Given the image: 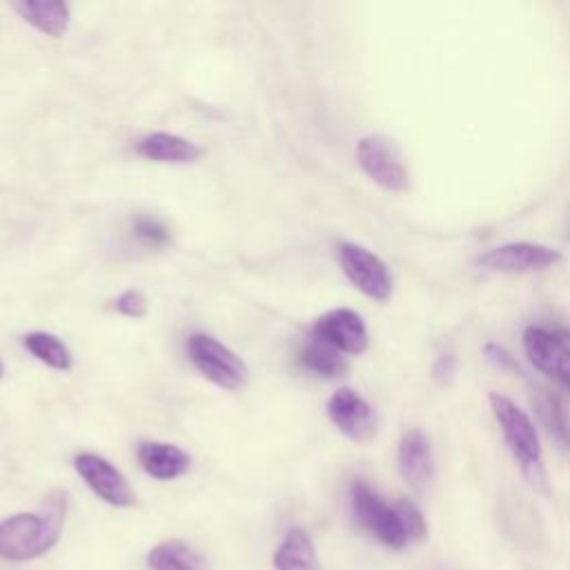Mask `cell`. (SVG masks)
<instances>
[{"label": "cell", "mask_w": 570, "mask_h": 570, "mask_svg": "<svg viewBox=\"0 0 570 570\" xmlns=\"http://www.w3.org/2000/svg\"><path fill=\"white\" fill-rule=\"evenodd\" d=\"M114 309L122 316L129 318H140L147 314V298L142 292L138 289H125L120 296H116L114 301Z\"/></svg>", "instance_id": "cell-22"}, {"label": "cell", "mask_w": 570, "mask_h": 570, "mask_svg": "<svg viewBox=\"0 0 570 570\" xmlns=\"http://www.w3.org/2000/svg\"><path fill=\"white\" fill-rule=\"evenodd\" d=\"M136 151L154 163H194L203 154L196 142L167 131L145 136L142 140H138Z\"/></svg>", "instance_id": "cell-14"}, {"label": "cell", "mask_w": 570, "mask_h": 570, "mask_svg": "<svg viewBox=\"0 0 570 570\" xmlns=\"http://www.w3.org/2000/svg\"><path fill=\"white\" fill-rule=\"evenodd\" d=\"M149 570H207V559L180 539L160 541L147 554Z\"/></svg>", "instance_id": "cell-17"}, {"label": "cell", "mask_w": 570, "mask_h": 570, "mask_svg": "<svg viewBox=\"0 0 570 570\" xmlns=\"http://www.w3.org/2000/svg\"><path fill=\"white\" fill-rule=\"evenodd\" d=\"M338 265L347 281L367 298L385 303L392 292V274L383 258H379L372 249L358 243H341L338 245Z\"/></svg>", "instance_id": "cell-6"}, {"label": "cell", "mask_w": 570, "mask_h": 570, "mask_svg": "<svg viewBox=\"0 0 570 570\" xmlns=\"http://www.w3.org/2000/svg\"><path fill=\"white\" fill-rule=\"evenodd\" d=\"M2 372H4V365H2V361H0V379H2Z\"/></svg>", "instance_id": "cell-25"}, {"label": "cell", "mask_w": 570, "mask_h": 570, "mask_svg": "<svg viewBox=\"0 0 570 570\" xmlns=\"http://www.w3.org/2000/svg\"><path fill=\"white\" fill-rule=\"evenodd\" d=\"M454 370H456V358L452 354H441L432 365V376L439 383H448L454 376Z\"/></svg>", "instance_id": "cell-24"}, {"label": "cell", "mask_w": 570, "mask_h": 570, "mask_svg": "<svg viewBox=\"0 0 570 570\" xmlns=\"http://www.w3.org/2000/svg\"><path fill=\"white\" fill-rule=\"evenodd\" d=\"M561 261H563V254L550 245L514 240V243H503L488 249L476 258V265L499 274H528V272H541V269L554 267Z\"/></svg>", "instance_id": "cell-7"}, {"label": "cell", "mask_w": 570, "mask_h": 570, "mask_svg": "<svg viewBox=\"0 0 570 570\" xmlns=\"http://www.w3.org/2000/svg\"><path fill=\"white\" fill-rule=\"evenodd\" d=\"M134 236L151 247H163L169 240V229L151 216H138L134 223Z\"/></svg>", "instance_id": "cell-21"}, {"label": "cell", "mask_w": 570, "mask_h": 570, "mask_svg": "<svg viewBox=\"0 0 570 570\" xmlns=\"http://www.w3.org/2000/svg\"><path fill=\"white\" fill-rule=\"evenodd\" d=\"M140 468L160 481H171L183 476L189 470V454L174 445V443H163V441H142L136 450Z\"/></svg>", "instance_id": "cell-13"}, {"label": "cell", "mask_w": 570, "mask_h": 570, "mask_svg": "<svg viewBox=\"0 0 570 570\" xmlns=\"http://www.w3.org/2000/svg\"><path fill=\"white\" fill-rule=\"evenodd\" d=\"M312 336L330 343L343 354H361L370 345L363 316L350 307H336L321 314L312 327Z\"/></svg>", "instance_id": "cell-11"}, {"label": "cell", "mask_w": 570, "mask_h": 570, "mask_svg": "<svg viewBox=\"0 0 570 570\" xmlns=\"http://www.w3.org/2000/svg\"><path fill=\"white\" fill-rule=\"evenodd\" d=\"M521 343L534 370L570 392V341L554 330L530 325L523 330Z\"/></svg>", "instance_id": "cell-8"}, {"label": "cell", "mask_w": 570, "mask_h": 570, "mask_svg": "<svg viewBox=\"0 0 570 570\" xmlns=\"http://www.w3.org/2000/svg\"><path fill=\"white\" fill-rule=\"evenodd\" d=\"M490 410L499 423L503 441L512 452L523 479L539 492H546L548 479L543 468V448L539 432L525 410H521L512 399L505 394L492 392L488 396Z\"/></svg>", "instance_id": "cell-3"}, {"label": "cell", "mask_w": 570, "mask_h": 570, "mask_svg": "<svg viewBox=\"0 0 570 570\" xmlns=\"http://www.w3.org/2000/svg\"><path fill=\"white\" fill-rule=\"evenodd\" d=\"M18 16L40 33L60 38L69 24V7L60 0H22L11 4Z\"/></svg>", "instance_id": "cell-15"}, {"label": "cell", "mask_w": 570, "mask_h": 570, "mask_svg": "<svg viewBox=\"0 0 570 570\" xmlns=\"http://www.w3.org/2000/svg\"><path fill=\"white\" fill-rule=\"evenodd\" d=\"M327 416L341 434L356 443L372 441L379 430V416L374 407L354 387H338L330 396Z\"/></svg>", "instance_id": "cell-9"}, {"label": "cell", "mask_w": 570, "mask_h": 570, "mask_svg": "<svg viewBox=\"0 0 570 570\" xmlns=\"http://www.w3.org/2000/svg\"><path fill=\"white\" fill-rule=\"evenodd\" d=\"M187 354L194 367L214 385L238 390L247 381V365L218 338L194 332L187 338Z\"/></svg>", "instance_id": "cell-4"}, {"label": "cell", "mask_w": 570, "mask_h": 570, "mask_svg": "<svg viewBox=\"0 0 570 570\" xmlns=\"http://www.w3.org/2000/svg\"><path fill=\"white\" fill-rule=\"evenodd\" d=\"M532 405H534V412H537L541 425L548 430V434L563 450H570V421L566 416V410H563L559 396H554L548 390H539L532 396Z\"/></svg>", "instance_id": "cell-19"}, {"label": "cell", "mask_w": 570, "mask_h": 570, "mask_svg": "<svg viewBox=\"0 0 570 570\" xmlns=\"http://www.w3.org/2000/svg\"><path fill=\"white\" fill-rule=\"evenodd\" d=\"M65 523V497L51 494L42 512H20L0 521V559L29 561L58 541Z\"/></svg>", "instance_id": "cell-2"}, {"label": "cell", "mask_w": 570, "mask_h": 570, "mask_svg": "<svg viewBox=\"0 0 570 570\" xmlns=\"http://www.w3.org/2000/svg\"><path fill=\"white\" fill-rule=\"evenodd\" d=\"M298 361L303 367H307L309 372L325 376V379H336L341 374H345L347 370V361L343 356V352H338L336 347H332L330 343L312 336L298 354Z\"/></svg>", "instance_id": "cell-18"}, {"label": "cell", "mask_w": 570, "mask_h": 570, "mask_svg": "<svg viewBox=\"0 0 570 570\" xmlns=\"http://www.w3.org/2000/svg\"><path fill=\"white\" fill-rule=\"evenodd\" d=\"M73 468L80 474V479L94 490V494H98L105 503L114 508H129L136 503L131 485L120 474V470L114 468L107 459L91 452H82L76 454Z\"/></svg>", "instance_id": "cell-10"}, {"label": "cell", "mask_w": 570, "mask_h": 570, "mask_svg": "<svg viewBox=\"0 0 570 570\" xmlns=\"http://www.w3.org/2000/svg\"><path fill=\"white\" fill-rule=\"evenodd\" d=\"M358 167L383 189L405 191L410 187V171L401 158L394 140L381 134L363 136L356 142Z\"/></svg>", "instance_id": "cell-5"}, {"label": "cell", "mask_w": 570, "mask_h": 570, "mask_svg": "<svg viewBox=\"0 0 570 570\" xmlns=\"http://www.w3.org/2000/svg\"><path fill=\"white\" fill-rule=\"evenodd\" d=\"M22 345L38 358L42 361L45 365L53 367V370H60V372H69L71 365H73V356L69 352V347L56 336V334H49V332H29L24 338H22Z\"/></svg>", "instance_id": "cell-20"}, {"label": "cell", "mask_w": 570, "mask_h": 570, "mask_svg": "<svg viewBox=\"0 0 570 570\" xmlns=\"http://www.w3.org/2000/svg\"><path fill=\"white\" fill-rule=\"evenodd\" d=\"M350 505L356 523L392 550H403L428 537V523L412 501L399 499L387 503L365 481L350 485Z\"/></svg>", "instance_id": "cell-1"}, {"label": "cell", "mask_w": 570, "mask_h": 570, "mask_svg": "<svg viewBox=\"0 0 570 570\" xmlns=\"http://www.w3.org/2000/svg\"><path fill=\"white\" fill-rule=\"evenodd\" d=\"M396 468L401 479L414 490L425 492L434 479V454L430 436L421 428L407 430L396 448Z\"/></svg>", "instance_id": "cell-12"}, {"label": "cell", "mask_w": 570, "mask_h": 570, "mask_svg": "<svg viewBox=\"0 0 570 570\" xmlns=\"http://www.w3.org/2000/svg\"><path fill=\"white\" fill-rule=\"evenodd\" d=\"M276 570H321L312 537L305 528L292 525L274 552Z\"/></svg>", "instance_id": "cell-16"}, {"label": "cell", "mask_w": 570, "mask_h": 570, "mask_svg": "<svg viewBox=\"0 0 570 570\" xmlns=\"http://www.w3.org/2000/svg\"><path fill=\"white\" fill-rule=\"evenodd\" d=\"M483 354H485V358L494 365V367H499V370H517L519 372V365L514 363V358L501 347V345H497V343H485L483 345Z\"/></svg>", "instance_id": "cell-23"}]
</instances>
